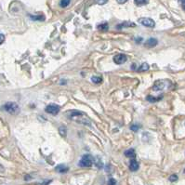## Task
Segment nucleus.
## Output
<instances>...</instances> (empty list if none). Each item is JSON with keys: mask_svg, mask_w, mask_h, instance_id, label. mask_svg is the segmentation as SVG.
<instances>
[{"mask_svg": "<svg viewBox=\"0 0 185 185\" xmlns=\"http://www.w3.org/2000/svg\"><path fill=\"white\" fill-rule=\"evenodd\" d=\"M66 116L72 121L76 122L80 125H85V126L91 127V121L84 113L77 111V110H72L66 113Z\"/></svg>", "mask_w": 185, "mask_h": 185, "instance_id": "f257e3e1", "label": "nucleus"}, {"mask_svg": "<svg viewBox=\"0 0 185 185\" xmlns=\"http://www.w3.org/2000/svg\"><path fill=\"white\" fill-rule=\"evenodd\" d=\"M170 87H172V83L167 79L163 80H157V81L154 82L153 86V90L154 91H162L165 89H167Z\"/></svg>", "mask_w": 185, "mask_h": 185, "instance_id": "f03ea898", "label": "nucleus"}, {"mask_svg": "<svg viewBox=\"0 0 185 185\" xmlns=\"http://www.w3.org/2000/svg\"><path fill=\"white\" fill-rule=\"evenodd\" d=\"M3 109L12 116H17L20 114V107L16 102H7L6 104H4Z\"/></svg>", "mask_w": 185, "mask_h": 185, "instance_id": "7ed1b4c3", "label": "nucleus"}, {"mask_svg": "<svg viewBox=\"0 0 185 185\" xmlns=\"http://www.w3.org/2000/svg\"><path fill=\"white\" fill-rule=\"evenodd\" d=\"M93 165V158L90 154H85L79 161V166L81 167H90Z\"/></svg>", "mask_w": 185, "mask_h": 185, "instance_id": "20e7f679", "label": "nucleus"}, {"mask_svg": "<svg viewBox=\"0 0 185 185\" xmlns=\"http://www.w3.org/2000/svg\"><path fill=\"white\" fill-rule=\"evenodd\" d=\"M139 22L142 24L143 26L148 27V28H153L156 26V22H154V21L151 18H141L139 20Z\"/></svg>", "mask_w": 185, "mask_h": 185, "instance_id": "39448f33", "label": "nucleus"}, {"mask_svg": "<svg viewBox=\"0 0 185 185\" xmlns=\"http://www.w3.org/2000/svg\"><path fill=\"white\" fill-rule=\"evenodd\" d=\"M60 109H61V107H60L59 105H57V104H49V105H48L46 107L45 111H46V113H48L49 114L57 116V114H59V112H60Z\"/></svg>", "mask_w": 185, "mask_h": 185, "instance_id": "423d86ee", "label": "nucleus"}, {"mask_svg": "<svg viewBox=\"0 0 185 185\" xmlns=\"http://www.w3.org/2000/svg\"><path fill=\"white\" fill-rule=\"evenodd\" d=\"M128 61V57L127 55L125 54H117L114 57V62L116 64H118V65H121V64L125 63Z\"/></svg>", "mask_w": 185, "mask_h": 185, "instance_id": "0eeeda50", "label": "nucleus"}, {"mask_svg": "<svg viewBox=\"0 0 185 185\" xmlns=\"http://www.w3.org/2000/svg\"><path fill=\"white\" fill-rule=\"evenodd\" d=\"M157 44H158L157 39H156V38H149V39L146 40L145 42H144L143 46L145 47L146 48H153L156 47Z\"/></svg>", "mask_w": 185, "mask_h": 185, "instance_id": "6e6552de", "label": "nucleus"}, {"mask_svg": "<svg viewBox=\"0 0 185 185\" xmlns=\"http://www.w3.org/2000/svg\"><path fill=\"white\" fill-rule=\"evenodd\" d=\"M139 167V163L136 161V159L133 158L130 160V163H129V170L130 171H137Z\"/></svg>", "mask_w": 185, "mask_h": 185, "instance_id": "1a4fd4ad", "label": "nucleus"}, {"mask_svg": "<svg viewBox=\"0 0 185 185\" xmlns=\"http://www.w3.org/2000/svg\"><path fill=\"white\" fill-rule=\"evenodd\" d=\"M55 170L59 173H66L69 170V167H66L65 165H59V166H57L56 168H55Z\"/></svg>", "mask_w": 185, "mask_h": 185, "instance_id": "9d476101", "label": "nucleus"}, {"mask_svg": "<svg viewBox=\"0 0 185 185\" xmlns=\"http://www.w3.org/2000/svg\"><path fill=\"white\" fill-rule=\"evenodd\" d=\"M125 156H126L127 157H128V158L133 159V158L136 157V152H135V150L132 149V148L128 149V150H127L126 152H125Z\"/></svg>", "mask_w": 185, "mask_h": 185, "instance_id": "9b49d317", "label": "nucleus"}, {"mask_svg": "<svg viewBox=\"0 0 185 185\" xmlns=\"http://www.w3.org/2000/svg\"><path fill=\"white\" fill-rule=\"evenodd\" d=\"M136 26V24H135L134 22H125L121 24H118L117 25V28L120 29V28H126V27H135Z\"/></svg>", "mask_w": 185, "mask_h": 185, "instance_id": "f8f14e48", "label": "nucleus"}, {"mask_svg": "<svg viewBox=\"0 0 185 185\" xmlns=\"http://www.w3.org/2000/svg\"><path fill=\"white\" fill-rule=\"evenodd\" d=\"M149 69H150L149 64L146 63V62H144V63H142V65L138 68L137 71H138V72H146V71H148Z\"/></svg>", "mask_w": 185, "mask_h": 185, "instance_id": "ddd939ff", "label": "nucleus"}, {"mask_svg": "<svg viewBox=\"0 0 185 185\" xmlns=\"http://www.w3.org/2000/svg\"><path fill=\"white\" fill-rule=\"evenodd\" d=\"M98 30H100V31H107V30L109 29V25L107 22H102L101 24H99V25L97 26Z\"/></svg>", "mask_w": 185, "mask_h": 185, "instance_id": "4468645a", "label": "nucleus"}, {"mask_svg": "<svg viewBox=\"0 0 185 185\" xmlns=\"http://www.w3.org/2000/svg\"><path fill=\"white\" fill-rule=\"evenodd\" d=\"M162 99H163L162 96L161 97H158V98H156V97L152 96V95H150V96H147L146 97V100H147L148 102H156L160 101V100H162Z\"/></svg>", "mask_w": 185, "mask_h": 185, "instance_id": "2eb2a0df", "label": "nucleus"}, {"mask_svg": "<svg viewBox=\"0 0 185 185\" xmlns=\"http://www.w3.org/2000/svg\"><path fill=\"white\" fill-rule=\"evenodd\" d=\"M59 132H60V135H61L62 137L65 138L66 135H67V128H66V127L62 126L61 128H59Z\"/></svg>", "mask_w": 185, "mask_h": 185, "instance_id": "dca6fc26", "label": "nucleus"}, {"mask_svg": "<svg viewBox=\"0 0 185 185\" xmlns=\"http://www.w3.org/2000/svg\"><path fill=\"white\" fill-rule=\"evenodd\" d=\"M30 18H31L33 21H45V17L43 15H36V16L30 15Z\"/></svg>", "mask_w": 185, "mask_h": 185, "instance_id": "f3484780", "label": "nucleus"}, {"mask_svg": "<svg viewBox=\"0 0 185 185\" xmlns=\"http://www.w3.org/2000/svg\"><path fill=\"white\" fill-rule=\"evenodd\" d=\"M91 81H92L94 84H100V83L102 82V78L101 76H92V78H91Z\"/></svg>", "mask_w": 185, "mask_h": 185, "instance_id": "a211bd4d", "label": "nucleus"}, {"mask_svg": "<svg viewBox=\"0 0 185 185\" xmlns=\"http://www.w3.org/2000/svg\"><path fill=\"white\" fill-rule=\"evenodd\" d=\"M134 2L137 6H144V5L148 4L149 0H134Z\"/></svg>", "mask_w": 185, "mask_h": 185, "instance_id": "6ab92c4d", "label": "nucleus"}, {"mask_svg": "<svg viewBox=\"0 0 185 185\" xmlns=\"http://www.w3.org/2000/svg\"><path fill=\"white\" fill-rule=\"evenodd\" d=\"M71 2V0H61V2H60V6L62 8H66L68 7V5Z\"/></svg>", "mask_w": 185, "mask_h": 185, "instance_id": "aec40b11", "label": "nucleus"}, {"mask_svg": "<svg viewBox=\"0 0 185 185\" xmlns=\"http://www.w3.org/2000/svg\"><path fill=\"white\" fill-rule=\"evenodd\" d=\"M139 125H136V124H134V125H132V126H130V129L132 131H135V132H137L139 129Z\"/></svg>", "mask_w": 185, "mask_h": 185, "instance_id": "412c9836", "label": "nucleus"}, {"mask_svg": "<svg viewBox=\"0 0 185 185\" xmlns=\"http://www.w3.org/2000/svg\"><path fill=\"white\" fill-rule=\"evenodd\" d=\"M178 176L177 175H175V174H173V175H171L170 177H169V181H172V182H174V181H178Z\"/></svg>", "mask_w": 185, "mask_h": 185, "instance_id": "4be33fe9", "label": "nucleus"}, {"mask_svg": "<svg viewBox=\"0 0 185 185\" xmlns=\"http://www.w3.org/2000/svg\"><path fill=\"white\" fill-rule=\"evenodd\" d=\"M108 185H116V181L114 179L111 178L108 181Z\"/></svg>", "mask_w": 185, "mask_h": 185, "instance_id": "5701e85b", "label": "nucleus"}, {"mask_svg": "<svg viewBox=\"0 0 185 185\" xmlns=\"http://www.w3.org/2000/svg\"><path fill=\"white\" fill-rule=\"evenodd\" d=\"M179 2L181 3L182 9H183V11H185V0H179Z\"/></svg>", "mask_w": 185, "mask_h": 185, "instance_id": "b1692460", "label": "nucleus"}, {"mask_svg": "<svg viewBox=\"0 0 185 185\" xmlns=\"http://www.w3.org/2000/svg\"><path fill=\"white\" fill-rule=\"evenodd\" d=\"M108 0H97V2L99 5H104L105 3H107Z\"/></svg>", "mask_w": 185, "mask_h": 185, "instance_id": "393cba45", "label": "nucleus"}, {"mask_svg": "<svg viewBox=\"0 0 185 185\" xmlns=\"http://www.w3.org/2000/svg\"><path fill=\"white\" fill-rule=\"evenodd\" d=\"M5 41V36L3 34H0V45Z\"/></svg>", "mask_w": 185, "mask_h": 185, "instance_id": "a878e982", "label": "nucleus"}, {"mask_svg": "<svg viewBox=\"0 0 185 185\" xmlns=\"http://www.w3.org/2000/svg\"><path fill=\"white\" fill-rule=\"evenodd\" d=\"M131 70H133V71H136V70H138V67H137V64L136 63H132Z\"/></svg>", "mask_w": 185, "mask_h": 185, "instance_id": "bb28decb", "label": "nucleus"}, {"mask_svg": "<svg viewBox=\"0 0 185 185\" xmlns=\"http://www.w3.org/2000/svg\"><path fill=\"white\" fill-rule=\"evenodd\" d=\"M116 1H117L119 4H125V3H126V2L128 1V0H116Z\"/></svg>", "mask_w": 185, "mask_h": 185, "instance_id": "cd10ccee", "label": "nucleus"}, {"mask_svg": "<svg viewBox=\"0 0 185 185\" xmlns=\"http://www.w3.org/2000/svg\"><path fill=\"white\" fill-rule=\"evenodd\" d=\"M5 171V168H4V167L2 166L1 164H0V172H4Z\"/></svg>", "mask_w": 185, "mask_h": 185, "instance_id": "c85d7f7f", "label": "nucleus"}, {"mask_svg": "<svg viewBox=\"0 0 185 185\" xmlns=\"http://www.w3.org/2000/svg\"><path fill=\"white\" fill-rule=\"evenodd\" d=\"M136 41H137V43H138V44H139V43H141V41H142V37L136 38Z\"/></svg>", "mask_w": 185, "mask_h": 185, "instance_id": "c756f323", "label": "nucleus"}, {"mask_svg": "<svg viewBox=\"0 0 185 185\" xmlns=\"http://www.w3.org/2000/svg\"><path fill=\"white\" fill-rule=\"evenodd\" d=\"M51 182V181L50 179H49V181H45V182H43L42 184H40V185H48V183H50Z\"/></svg>", "mask_w": 185, "mask_h": 185, "instance_id": "7c9ffc66", "label": "nucleus"}]
</instances>
